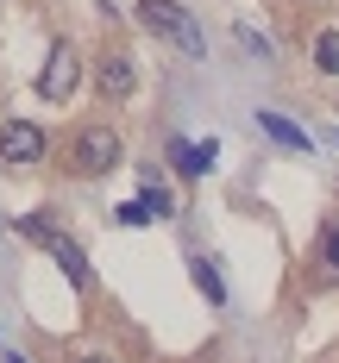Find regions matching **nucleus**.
I'll use <instances>...</instances> for the list:
<instances>
[{"label":"nucleus","mask_w":339,"mask_h":363,"mask_svg":"<svg viewBox=\"0 0 339 363\" xmlns=\"http://www.w3.org/2000/svg\"><path fill=\"white\" fill-rule=\"evenodd\" d=\"M139 26H151L163 44H176L183 57H208V32L195 26V13L176 6V0H139Z\"/></svg>","instance_id":"nucleus-1"},{"label":"nucleus","mask_w":339,"mask_h":363,"mask_svg":"<svg viewBox=\"0 0 339 363\" xmlns=\"http://www.w3.org/2000/svg\"><path fill=\"white\" fill-rule=\"evenodd\" d=\"M119 157H126V145H119L113 125H75L70 150H63V163L75 176H107V169H119Z\"/></svg>","instance_id":"nucleus-2"},{"label":"nucleus","mask_w":339,"mask_h":363,"mask_svg":"<svg viewBox=\"0 0 339 363\" xmlns=\"http://www.w3.org/2000/svg\"><path fill=\"white\" fill-rule=\"evenodd\" d=\"M26 238H32V245H44V251H50L57 263H63V269H70V289H75V294H88V289H95V269H88V257L75 251V238H63V232H57V225H50L44 213L26 219Z\"/></svg>","instance_id":"nucleus-3"},{"label":"nucleus","mask_w":339,"mask_h":363,"mask_svg":"<svg viewBox=\"0 0 339 363\" xmlns=\"http://www.w3.org/2000/svg\"><path fill=\"white\" fill-rule=\"evenodd\" d=\"M95 88H101L107 101H132V94H139V63H132L126 44H107V50H101V63H95Z\"/></svg>","instance_id":"nucleus-4"},{"label":"nucleus","mask_w":339,"mask_h":363,"mask_svg":"<svg viewBox=\"0 0 339 363\" xmlns=\"http://www.w3.org/2000/svg\"><path fill=\"white\" fill-rule=\"evenodd\" d=\"M75 82H82V57H75V44H57L44 57V69H38V94L44 101H70Z\"/></svg>","instance_id":"nucleus-5"},{"label":"nucleus","mask_w":339,"mask_h":363,"mask_svg":"<svg viewBox=\"0 0 339 363\" xmlns=\"http://www.w3.org/2000/svg\"><path fill=\"white\" fill-rule=\"evenodd\" d=\"M44 150H50L44 125H32V119H6L0 125V163H44Z\"/></svg>","instance_id":"nucleus-6"},{"label":"nucleus","mask_w":339,"mask_h":363,"mask_svg":"<svg viewBox=\"0 0 339 363\" xmlns=\"http://www.w3.org/2000/svg\"><path fill=\"white\" fill-rule=\"evenodd\" d=\"M258 132H270V138H276V145H283V150H314V138H308L301 125H289L283 113H270V107L258 113Z\"/></svg>","instance_id":"nucleus-7"},{"label":"nucleus","mask_w":339,"mask_h":363,"mask_svg":"<svg viewBox=\"0 0 339 363\" xmlns=\"http://www.w3.org/2000/svg\"><path fill=\"white\" fill-rule=\"evenodd\" d=\"M314 69L339 75V26H321V32H314Z\"/></svg>","instance_id":"nucleus-8"},{"label":"nucleus","mask_w":339,"mask_h":363,"mask_svg":"<svg viewBox=\"0 0 339 363\" xmlns=\"http://www.w3.org/2000/svg\"><path fill=\"white\" fill-rule=\"evenodd\" d=\"M195 282H201V294H208L214 307H220V301H226V282H220V269H214L208 257H195Z\"/></svg>","instance_id":"nucleus-9"},{"label":"nucleus","mask_w":339,"mask_h":363,"mask_svg":"<svg viewBox=\"0 0 339 363\" xmlns=\"http://www.w3.org/2000/svg\"><path fill=\"white\" fill-rule=\"evenodd\" d=\"M145 213H176V194L157 188V169H145Z\"/></svg>","instance_id":"nucleus-10"},{"label":"nucleus","mask_w":339,"mask_h":363,"mask_svg":"<svg viewBox=\"0 0 339 363\" xmlns=\"http://www.w3.org/2000/svg\"><path fill=\"white\" fill-rule=\"evenodd\" d=\"M321 269H327V276H339V219H327V225H321Z\"/></svg>","instance_id":"nucleus-11"},{"label":"nucleus","mask_w":339,"mask_h":363,"mask_svg":"<svg viewBox=\"0 0 339 363\" xmlns=\"http://www.w3.org/2000/svg\"><path fill=\"white\" fill-rule=\"evenodd\" d=\"M239 44H245L252 57H276V44H270V38H264L258 26H239Z\"/></svg>","instance_id":"nucleus-12"},{"label":"nucleus","mask_w":339,"mask_h":363,"mask_svg":"<svg viewBox=\"0 0 339 363\" xmlns=\"http://www.w3.org/2000/svg\"><path fill=\"white\" fill-rule=\"evenodd\" d=\"M119 219H126V225H145L151 213H145V201H126V207H119Z\"/></svg>","instance_id":"nucleus-13"},{"label":"nucleus","mask_w":339,"mask_h":363,"mask_svg":"<svg viewBox=\"0 0 339 363\" xmlns=\"http://www.w3.org/2000/svg\"><path fill=\"white\" fill-rule=\"evenodd\" d=\"M82 363H113V357H82Z\"/></svg>","instance_id":"nucleus-14"},{"label":"nucleus","mask_w":339,"mask_h":363,"mask_svg":"<svg viewBox=\"0 0 339 363\" xmlns=\"http://www.w3.org/2000/svg\"><path fill=\"white\" fill-rule=\"evenodd\" d=\"M6 363H26V357H6Z\"/></svg>","instance_id":"nucleus-15"}]
</instances>
